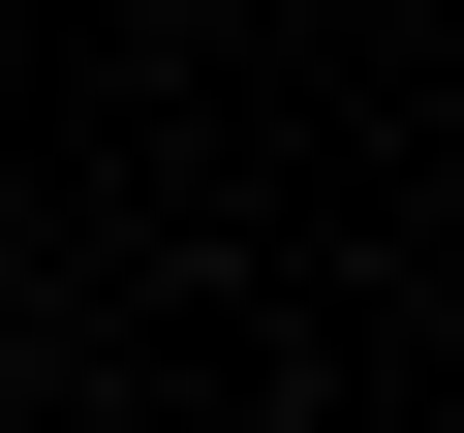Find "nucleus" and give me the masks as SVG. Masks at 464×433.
<instances>
[{
  "instance_id": "obj_1",
  "label": "nucleus",
  "mask_w": 464,
  "mask_h": 433,
  "mask_svg": "<svg viewBox=\"0 0 464 433\" xmlns=\"http://www.w3.org/2000/svg\"><path fill=\"white\" fill-rule=\"evenodd\" d=\"M0 310H32V248H0Z\"/></svg>"
}]
</instances>
